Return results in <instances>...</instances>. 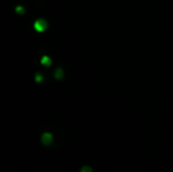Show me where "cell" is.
Instances as JSON below:
<instances>
[{
	"mask_svg": "<svg viewBox=\"0 0 173 172\" xmlns=\"http://www.w3.org/2000/svg\"><path fill=\"white\" fill-rule=\"evenodd\" d=\"M34 28L36 31H39V33H43V31L48 28V23H47L46 20H44V19H38V20L34 23Z\"/></svg>",
	"mask_w": 173,
	"mask_h": 172,
	"instance_id": "obj_1",
	"label": "cell"
},
{
	"mask_svg": "<svg viewBox=\"0 0 173 172\" xmlns=\"http://www.w3.org/2000/svg\"><path fill=\"white\" fill-rule=\"evenodd\" d=\"M53 141V136L50 133H45L42 137V142H43L44 145H50Z\"/></svg>",
	"mask_w": 173,
	"mask_h": 172,
	"instance_id": "obj_2",
	"label": "cell"
},
{
	"mask_svg": "<svg viewBox=\"0 0 173 172\" xmlns=\"http://www.w3.org/2000/svg\"><path fill=\"white\" fill-rule=\"evenodd\" d=\"M41 63L43 64L44 66L48 67V66H50V65H51L52 61H51V59L49 58V57H47V56H44V57L41 59Z\"/></svg>",
	"mask_w": 173,
	"mask_h": 172,
	"instance_id": "obj_3",
	"label": "cell"
},
{
	"mask_svg": "<svg viewBox=\"0 0 173 172\" xmlns=\"http://www.w3.org/2000/svg\"><path fill=\"white\" fill-rule=\"evenodd\" d=\"M55 77L57 79H61L62 77H63V71H62V69H57L56 72H55Z\"/></svg>",
	"mask_w": 173,
	"mask_h": 172,
	"instance_id": "obj_4",
	"label": "cell"
},
{
	"mask_svg": "<svg viewBox=\"0 0 173 172\" xmlns=\"http://www.w3.org/2000/svg\"><path fill=\"white\" fill-rule=\"evenodd\" d=\"M80 172H92V169H91L90 167H88V166H84V167L81 168Z\"/></svg>",
	"mask_w": 173,
	"mask_h": 172,
	"instance_id": "obj_5",
	"label": "cell"
},
{
	"mask_svg": "<svg viewBox=\"0 0 173 172\" xmlns=\"http://www.w3.org/2000/svg\"><path fill=\"white\" fill-rule=\"evenodd\" d=\"M15 11L17 12V13H19V14H23V12H24V9L21 6H17L16 8H15Z\"/></svg>",
	"mask_w": 173,
	"mask_h": 172,
	"instance_id": "obj_6",
	"label": "cell"
},
{
	"mask_svg": "<svg viewBox=\"0 0 173 172\" xmlns=\"http://www.w3.org/2000/svg\"><path fill=\"white\" fill-rule=\"evenodd\" d=\"M42 80H43V76H42L41 74H36V81L38 83H39V82H42Z\"/></svg>",
	"mask_w": 173,
	"mask_h": 172,
	"instance_id": "obj_7",
	"label": "cell"
}]
</instances>
